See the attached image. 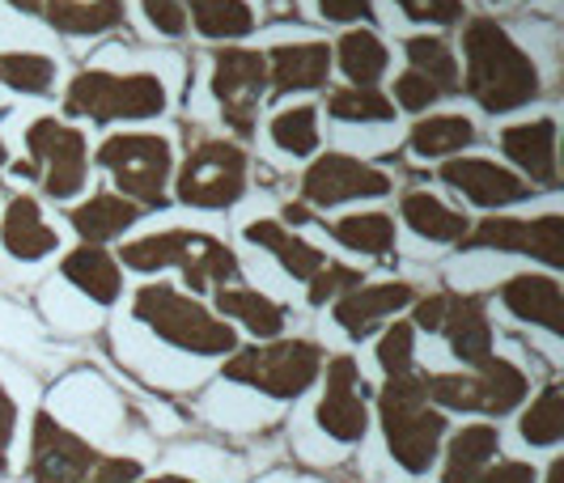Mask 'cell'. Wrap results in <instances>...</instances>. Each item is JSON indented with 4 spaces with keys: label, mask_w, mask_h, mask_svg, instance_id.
Instances as JSON below:
<instances>
[{
    "label": "cell",
    "mask_w": 564,
    "mask_h": 483,
    "mask_svg": "<svg viewBox=\"0 0 564 483\" xmlns=\"http://www.w3.org/2000/svg\"><path fill=\"white\" fill-rule=\"evenodd\" d=\"M463 56H467V77L463 89L480 102L488 114L518 111L539 98V68L527 56L501 22L492 18H471L463 30Z\"/></svg>",
    "instance_id": "6da1fadb"
},
{
    "label": "cell",
    "mask_w": 564,
    "mask_h": 483,
    "mask_svg": "<svg viewBox=\"0 0 564 483\" xmlns=\"http://www.w3.org/2000/svg\"><path fill=\"white\" fill-rule=\"evenodd\" d=\"M378 416H382V432H387V450L395 454L399 466L412 475H424L446 437V416L437 407H429L424 373L387 377V386L378 395Z\"/></svg>",
    "instance_id": "7a4b0ae2"
},
{
    "label": "cell",
    "mask_w": 564,
    "mask_h": 483,
    "mask_svg": "<svg viewBox=\"0 0 564 483\" xmlns=\"http://www.w3.org/2000/svg\"><path fill=\"white\" fill-rule=\"evenodd\" d=\"M123 263L137 267V272H162V267H178L183 272V285L213 288L229 285L238 276V259L229 251L221 238L213 233H199V229H166V233H149L128 242Z\"/></svg>",
    "instance_id": "3957f363"
},
{
    "label": "cell",
    "mask_w": 564,
    "mask_h": 483,
    "mask_svg": "<svg viewBox=\"0 0 564 483\" xmlns=\"http://www.w3.org/2000/svg\"><path fill=\"white\" fill-rule=\"evenodd\" d=\"M132 314L149 331H158L162 340L183 348V352H196V356L238 352V336H234L226 318H217L208 306H199L196 297H187V293L170 285H144L132 301Z\"/></svg>",
    "instance_id": "277c9868"
},
{
    "label": "cell",
    "mask_w": 564,
    "mask_h": 483,
    "mask_svg": "<svg viewBox=\"0 0 564 483\" xmlns=\"http://www.w3.org/2000/svg\"><path fill=\"white\" fill-rule=\"evenodd\" d=\"M323 373V348L311 340H276V343H254V348H238L226 361L229 382L254 386L259 395L272 398H297L306 395Z\"/></svg>",
    "instance_id": "5b68a950"
},
{
    "label": "cell",
    "mask_w": 564,
    "mask_h": 483,
    "mask_svg": "<svg viewBox=\"0 0 564 483\" xmlns=\"http://www.w3.org/2000/svg\"><path fill=\"white\" fill-rule=\"evenodd\" d=\"M64 111L89 114L98 123H111V119H153V114L166 111V86L153 73L119 77V73L89 68V73H77V81L68 86Z\"/></svg>",
    "instance_id": "8992f818"
},
{
    "label": "cell",
    "mask_w": 564,
    "mask_h": 483,
    "mask_svg": "<svg viewBox=\"0 0 564 483\" xmlns=\"http://www.w3.org/2000/svg\"><path fill=\"white\" fill-rule=\"evenodd\" d=\"M424 391L437 407H451V411L506 416L527 398L531 382L513 361L488 356L476 373H424Z\"/></svg>",
    "instance_id": "52a82bcc"
},
{
    "label": "cell",
    "mask_w": 564,
    "mask_h": 483,
    "mask_svg": "<svg viewBox=\"0 0 564 483\" xmlns=\"http://www.w3.org/2000/svg\"><path fill=\"white\" fill-rule=\"evenodd\" d=\"M98 162L115 174V187L137 208H166V183L174 153L162 136H107L98 149Z\"/></svg>",
    "instance_id": "ba28073f"
},
{
    "label": "cell",
    "mask_w": 564,
    "mask_h": 483,
    "mask_svg": "<svg viewBox=\"0 0 564 483\" xmlns=\"http://www.w3.org/2000/svg\"><path fill=\"white\" fill-rule=\"evenodd\" d=\"M174 191L192 208H229L247 191V153L229 141L204 136L187 149Z\"/></svg>",
    "instance_id": "9c48e42d"
},
{
    "label": "cell",
    "mask_w": 564,
    "mask_h": 483,
    "mask_svg": "<svg viewBox=\"0 0 564 483\" xmlns=\"http://www.w3.org/2000/svg\"><path fill=\"white\" fill-rule=\"evenodd\" d=\"M416 322L424 331H442L451 340L454 356L467 361L471 370H480L484 361L492 356V322L484 314L480 297H467V293H433L416 301Z\"/></svg>",
    "instance_id": "30bf717a"
},
{
    "label": "cell",
    "mask_w": 564,
    "mask_h": 483,
    "mask_svg": "<svg viewBox=\"0 0 564 483\" xmlns=\"http://www.w3.org/2000/svg\"><path fill=\"white\" fill-rule=\"evenodd\" d=\"M30 149V174L43 178V191L52 199H73L85 187V166H89V149L77 128L59 123V119H34L26 128Z\"/></svg>",
    "instance_id": "8fae6325"
},
{
    "label": "cell",
    "mask_w": 564,
    "mask_h": 483,
    "mask_svg": "<svg viewBox=\"0 0 564 483\" xmlns=\"http://www.w3.org/2000/svg\"><path fill=\"white\" fill-rule=\"evenodd\" d=\"M213 94L226 107L229 128L238 136H251L259 98L268 94V59L247 47H221L213 64Z\"/></svg>",
    "instance_id": "7c38bea8"
},
{
    "label": "cell",
    "mask_w": 564,
    "mask_h": 483,
    "mask_svg": "<svg viewBox=\"0 0 564 483\" xmlns=\"http://www.w3.org/2000/svg\"><path fill=\"white\" fill-rule=\"evenodd\" d=\"M467 246L484 251H509V255L543 259L547 267H564V217L561 212H543L535 221H518V217H488L476 233L463 238Z\"/></svg>",
    "instance_id": "4fadbf2b"
},
{
    "label": "cell",
    "mask_w": 564,
    "mask_h": 483,
    "mask_svg": "<svg viewBox=\"0 0 564 483\" xmlns=\"http://www.w3.org/2000/svg\"><path fill=\"white\" fill-rule=\"evenodd\" d=\"M98 458L102 454L89 441L56 425L47 411L34 416V437H30V475H34V483H82Z\"/></svg>",
    "instance_id": "5bb4252c"
},
{
    "label": "cell",
    "mask_w": 564,
    "mask_h": 483,
    "mask_svg": "<svg viewBox=\"0 0 564 483\" xmlns=\"http://www.w3.org/2000/svg\"><path fill=\"white\" fill-rule=\"evenodd\" d=\"M387 191H391V178L366 162H357V157H348V153H323L311 171L302 174V196L318 208H332L344 199L387 196Z\"/></svg>",
    "instance_id": "9a60e30c"
},
{
    "label": "cell",
    "mask_w": 564,
    "mask_h": 483,
    "mask_svg": "<svg viewBox=\"0 0 564 483\" xmlns=\"http://www.w3.org/2000/svg\"><path fill=\"white\" fill-rule=\"evenodd\" d=\"M318 428L336 441H361L369 428L366 398H361V370L352 356H332L327 361V382L318 398Z\"/></svg>",
    "instance_id": "2e32d148"
},
{
    "label": "cell",
    "mask_w": 564,
    "mask_h": 483,
    "mask_svg": "<svg viewBox=\"0 0 564 483\" xmlns=\"http://www.w3.org/2000/svg\"><path fill=\"white\" fill-rule=\"evenodd\" d=\"M442 183H451L454 191L480 204V208H506V204H522L531 199V183L522 174L506 171L497 162H484V157H451L442 166Z\"/></svg>",
    "instance_id": "e0dca14e"
},
{
    "label": "cell",
    "mask_w": 564,
    "mask_h": 483,
    "mask_svg": "<svg viewBox=\"0 0 564 483\" xmlns=\"http://www.w3.org/2000/svg\"><path fill=\"white\" fill-rule=\"evenodd\" d=\"M416 301V285L408 281H391V285H357L348 288L344 297H336V322L352 336V340H366L378 331L382 318H391L395 310Z\"/></svg>",
    "instance_id": "ac0fdd59"
},
{
    "label": "cell",
    "mask_w": 564,
    "mask_h": 483,
    "mask_svg": "<svg viewBox=\"0 0 564 483\" xmlns=\"http://www.w3.org/2000/svg\"><path fill=\"white\" fill-rule=\"evenodd\" d=\"M506 157L522 171V178L552 187L556 183V119H531L501 132Z\"/></svg>",
    "instance_id": "d6986e66"
},
{
    "label": "cell",
    "mask_w": 564,
    "mask_h": 483,
    "mask_svg": "<svg viewBox=\"0 0 564 483\" xmlns=\"http://www.w3.org/2000/svg\"><path fill=\"white\" fill-rule=\"evenodd\" d=\"M501 301L513 318L522 322H535L552 336H564V297L556 276H509L501 285Z\"/></svg>",
    "instance_id": "ffe728a7"
},
{
    "label": "cell",
    "mask_w": 564,
    "mask_h": 483,
    "mask_svg": "<svg viewBox=\"0 0 564 483\" xmlns=\"http://www.w3.org/2000/svg\"><path fill=\"white\" fill-rule=\"evenodd\" d=\"M263 59H268L272 94L318 89L327 86V73H332V47L327 43H284V47H272V56Z\"/></svg>",
    "instance_id": "44dd1931"
},
{
    "label": "cell",
    "mask_w": 564,
    "mask_h": 483,
    "mask_svg": "<svg viewBox=\"0 0 564 483\" xmlns=\"http://www.w3.org/2000/svg\"><path fill=\"white\" fill-rule=\"evenodd\" d=\"M0 238H4V251L13 259H34L59 251V233L47 221H43V208L34 196H13L9 208H4V226H0Z\"/></svg>",
    "instance_id": "7402d4cb"
},
{
    "label": "cell",
    "mask_w": 564,
    "mask_h": 483,
    "mask_svg": "<svg viewBox=\"0 0 564 483\" xmlns=\"http://www.w3.org/2000/svg\"><path fill=\"white\" fill-rule=\"evenodd\" d=\"M64 281L68 285H77L89 297V301H98V306H115L119 301V293H123V272H119V263L115 255L107 251H98V246H77L73 255H64Z\"/></svg>",
    "instance_id": "603a6c76"
},
{
    "label": "cell",
    "mask_w": 564,
    "mask_h": 483,
    "mask_svg": "<svg viewBox=\"0 0 564 483\" xmlns=\"http://www.w3.org/2000/svg\"><path fill=\"white\" fill-rule=\"evenodd\" d=\"M137 217H141V208H137L132 199L111 196V191L89 196L85 204H77V208L68 212V221H73V229L82 233L85 246H98V242H111V238H119L123 229L137 226Z\"/></svg>",
    "instance_id": "cb8c5ba5"
},
{
    "label": "cell",
    "mask_w": 564,
    "mask_h": 483,
    "mask_svg": "<svg viewBox=\"0 0 564 483\" xmlns=\"http://www.w3.org/2000/svg\"><path fill=\"white\" fill-rule=\"evenodd\" d=\"M39 18L59 34H107L123 26V0H43Z\"/></svg>",
    "instance_id": "d4e9b609"
},
{
    "label": "cell",
    "mask_w": 564,
    "mask_h": 483,
    "mask_svg": "<svg viewBox=\"0 0 564 483\" xmlns=\"http://www.w3.org/2000/svg\"><path fill=\"white\" fill-rule=\"evenodd\" d=\"M247 242L263 246V251H268V255L276 259L284 272L293 276V281H311L314 272L327 263V255H323V251H314L311 242L293 238L281 221H251V226H247Z\"/></svg>",
    "instance_id": "484cf974"
},
{
    "label": "cell",
    "mask_w": 564,
    "mask_h": 483,
    "mask_svg": "<svg viewBox=\"0 0 564 483\" xmlns=\"http://www.w3.org/2000/svg\"><path fill=\"white\" fill-rule=\"evenodd\" d=\"M399 217L408 221V229H416L429 242H463L471 233L463 212L446 208L442 199L429 196V191H408L403 204H399Z\"/></svg>",
    "instance_id": "4316f807"
},
{
    "label": "cell",
    "mask_w": 564,
    "mask_h": 483,
    "mask_svg": "<svg viewBox=\"0 0 564 483\" xmlns=\"http://www.w3.org/2000/svg\"><path fill=\"white\" fill-rule=\"evenodd\" d=\"M217 310L226 314V318H238L251 336L259 340H272V336H281L284 327V310L272 301V297H263V293H254V288H229L221 285L217 288Z\"/></svg>",
    "instance_id": "83f0119b"
},
{
    "label": "cell",
    "mask_w": 564,
    "mask_h": 483,
    "mask_svg": "<svg viewBox=\"0 0 564 483\" xmlns=\"http://www.w3.org/2000/svg\"><path fill=\"white\" fill-rule=\"evenodd\" d=\"M403 52H408V59H412V73H421L437 94H458V89H463L458 59H454V47L446 43V39L416 34V39L403 43Z\"/></svg>",
    "instance_id": "f1b7e54d"
},
{
    "label": "cell",
    "mask_w": 564,
    "mask_h": 483,
    "mask_svg": "<svg viewBox=\"0 0 564 483\" xmlns=\"http://www.w3.org/2000/svg\"><path fill=\"white\" fill-rule=\"evenodd\" d=\"M332 238L344 242L348 251L366 255H391L395 251V217L391 212H352L332 226Z\"/></svg>",
    "instance_id": "f546056e"
},
{
    "label": "cell",
    "mask_w": 564,
    "mask_h": 483,
    "mask_svg": "<svg viewBox=\"0 0 564 483\" xmlns=\"http://www.w3.org/2000/svg\"><path fill=\"white\" fill-rule=\"evenodd\" d=\"M336 52H339V68L348 73L352 86H373L387 73V59H391V52L382 47V39L373 30H348L336 43Z\"/></svg>",
    "instance_id": "4dcf8cb0"
},
{
    "label": "cell",
    "mask_w": 564,
    "mask_h": 483,
    "mask_svg": "<svg viewBox=\"0 0 564 483\" xmlns=\"http://www.w3.org/2000/svg\"><path fill=\"white\" fill-rule=\"evenodd\" d=\"M183 9L208 39H242L254 30V13L247 0H187Z\"/></svg>",
    "instance_id": "1f68e13d"
},
{
    "label": "cell",
    "mask_w": 564,
    "mask_h": 483,
    "mask_svg": "<svg viewBox=\"0 0 564 483\" xmlns=\"http://www.w3.org/2000/svg\"><path fill=\"white\" fill-rule=\"evenodd\" d=\"M471 141H476V128L463 114H433V119H421L412 128V149L421 157H451Z\"/></svg>",
    "instance_id": "d6a6232c"
},
{
    "label": "cell",
    "mask_w": 564,
    "mask_h": 483,
    "mask_svg": "<svg viewBox=\"0 0 564 483\" xmlns=\"http://www.w3.org/2000/svg\"><path fill=\"white\" fill-rule=\"evenodd\" d=\"M327 114L344 123H387L395 119V102L373 86H344L327 94Z\"/></svg>",
    "instance_id": "836d02e7"
},
{
    "label": "cell",
    "mask_w": 564,
    "mask_h": 483,
    "mask_svg": "<svg viewBox=\"0 0 564 483\" xmlns=\"http://www.w3.org/2000/svg\"><path fill=\"white\" fill-rule=\"evenodd\" d=\"M522 441H531V446H561L564 437V391L561 382H547L543 386V395L527 407V416H522Z\"/></svg>",
    "instance_id": "e575fe53"
},
{
    "label": "cell",
    "mask_w": 564,
    "mask_h": 483,
    "mask_svg": "<svg viewBox=\"0 0 564 483\" xmlns=\"http://www.w3.org/2000/svg\"><path fill=\"white\" fill-rule=\"evenodd\" d=\"M0 86L18 94H47L56 86V59L39 52H0Z\"/></svg>",
    "instance_id": "d590c367"
},
{
    "label": "cell",
    "mask_w": 564,
    "mask_h": 483,
    "mask_svg": "<svg viewBox=\"0 0 564 483\" xmlns=\"http://www.w3.org/2000/svg\"><path fill=\"white\" fill-rule=\"evenodd\" d=\"M497 454H501V432H497V425H467L463 432L451 437L446 471H476V466H488Z\"/></svg>",
    "instance_id": "8d00e7d4"
},
{
    "label": "cell",
    "mask_w": 564,
    "mask_h": 483,
    "mask_svg": "<svg viewBox=\"0 0 564 483\" xmlns=\"http://www.w3.org/2000/svg\"><path fill=\"white\" fill-rule=\"evenodd\" d=\"M272 141L293 157H311L318 149V111L314 107H289L272 119Z\"/></svg>",
    "instance_id": "74e56055"
},
{
    "label": "cell",
    "mask_w": 564,
    "mask_h": 483,
    "mask_svg": "<svg viewBox=\"0 0 564 483\" xmlns=\"http://www.w3.org/2000/svg\"><path fill=\"white\" fill-rule=\"evenodd\" d=\"M412 340H416V327H412V322H395V327L378 340V365H382L387 377L412 373Z\"/></svg>",
    "instance_id": "f35d334b"
},
{
    "label": "cell",
    "mask_w": 564,
    "mask_h": 483,
    "mask_svg": "<svg viewBox=\"0 0 564 483\" xmlns=\"http://www.w3.org/2000/svg\"><path fill=\"white\" fill-rule=\"evenodd\" d=\"M442 483H535L531 462H488L476 471H442Z\"/></svg>",
    "instance_id": "ab89813d"
},
{
    "label": "cell",
    "mask_w": 564,
    "mask_h": 483,
    "mask_svg": "<svg viewBox=\"0 0 564 483\" xmlns=\"http://www.w3.org/2000/svg\"><path fill=\"white\" fill-rule=\"evenodd\" d=\"M361 285V276L352 267H339V263H323L311 276V301L314 306H327L332 297H344L348 288Z\"/></svg>",
    "instance_id": "60d3db41"
},
{
    "label": "cell",
    "mask_w": 564,
    "mask_h": 483,
    "mask_svg": "<svg viewBox=\"0 0 564 483\" xmlns=\"http://www.w3.org/2000/svg\"><path fill=\"white\" fill-rule=\"evenodd\" d=\"M395 4L412 22H437V26H454L467 13L463 0H395Z\"/></svg>",
    "instance_id": "b9f144b4"
},
{
    "label": "cell",
    "mask_w": 564,
    "mask_h": 483,
    "mask_svg": "<svg viewBox=\"0 0 564 483\" xmlns=\"http://www.w3.org/2000/svg\"><path fill=\"white\" fill-rule=\"evenodd\" d=\"M437 98H442V94L429 86L421 73H412V68H408L403 77H395V102L403 107V111H429Z\"/></svg>",
    "instance_id": "7bdbcfd3"
},
{
    "label": "cell",
    "mask_w": 564,
    "mask_h": 483,
    "mask_svg": "<svg viewBox=\"0 0 564 483\" xmlns=\"http://www.w3.org/2000/svg\"><path fill=\"white\" fill-rule=\"evenodd\" d=\"M141 480V462L137 458H98L89 466V475L82 483H137Z\"/></svg>",
    "instance_id": "ee69618b"
},
{
    "label": "cell",
    "mask_w": 564,
    "mask_h": 483,
    "mask_svg": "<svg viewBox=\"0 0 564 483\" xmlns=\"http://www.w3.org/2000/svg\"><path fill=\"white\" fill-rule=\"evenodd\" d=\"M144 13H149L153 30H162L170 39L187 30V9H183V0H144Z\"/></svg>",
    "instance_id": "f6af8a7d"
},
{
    "label": "cell",
    "mask_w": 564,
    "mask_h": 483,
    "mask_svg": "<svg viewBox=\"0 0 564 483\" xmlns=\"http://www.w3.org/2000/svg\"><path fill=\"white\" fill-rule=\"evenodd\" d=\"M13 432H18V403H13V395L0 386V475L9 471V446H13Z\"/></svg>",
    "instance_id": "bcb514c9"
},
{
    "label": "cell",
    "mask_w": 564,
    "mask_h": 483,
    "mask_svg": "<svg viewBox=\"0 0 564 483\" xmlns=\"http://www.w3.org/2000/svg\"><path fill=\"white\" fill-rule=\"evenodd\" d=\"M323 18L332 22H357V18H369L373 13V0H318Z\"/></svg>",
    "instance_id": "7dc6e473"
},
{
    "label": "cell",
    "mask_w": 564,
    "mask_h": 483,
    "mask_svg": "<svg viewBox=\"0 0 564 483\" xmlns=\"http://www.w3.org/2000/svg\"><path fill=\"white\" fill-rule=\"evenodd\" d=\"M284 221H289V226H306V221H311L306 204H289V208H284Z\"/></svg>",
    "instance_id": "c3c4849f"
},
{
    "label": "cell",
    "mask_w": 564,
    "mask_h": 483,
    "mask_svg": "<svg viewBox=\"0 0 564 483\" xmlns=\"http://www.w3.org/2000/svg\"><path fill=\"white\" fill-rule=\"evenodd\" d=\"M13 9H22V13H39L43 9V0H9Z\"/></svg>",
    "instance_id": "681fc988"
},
{
    "label": "cell",
    "mask_w": 564,
    "mask_h": 483,
    "mask_svg": "<svg viewBox=\"0 0 564 483\" xmlns=\"http://www.w3.org/2000/svg\"><path fill=\"white\" fill-rule=\"evenodd\" d=\"M137 483H199V480H187V475H158V480H137Z\"/></svg>",
    "instance_id": "f907efd6"
},
{
    "label": "cell",
    "mask_w": 564,
    "mask_h": 483,
    "mask_svg": "<svg viewBox=\"0 0 564 483\" xmlns=\"http://www.w3.org/2000/svg\"><path fill=\"white\" fill-rule=\"evenodd\" d=\"M564 480V462H552V471H547V480L543 483H561Z\"/></svg>",
    "instance_id": "816d5d0a"
},
{
    "label": "cell",
    "mask_w": 564,
    "mask_h": 483,
    "mask_svg": "<svg viewBox=\"0 0 564 483\" xmlns=\"http://www.w3.org/2000/svg\"><path fill=\"white\" fill-rule=\"evenodd\" d=\"M9 166V149H4V141H0V171Z\"/></svg>",
    "instance_id": "f5cc1de1"
}]
</instances>
